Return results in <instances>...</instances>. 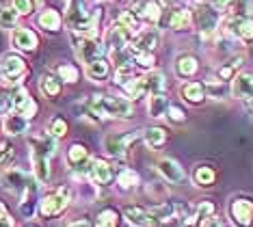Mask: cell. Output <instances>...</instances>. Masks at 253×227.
<instances>
[{
    "mask_svg": "<svg viewBox=\"0 0 253 227\" xmlns=\"http://www.w3.org/2000/svg\"><path fill=\"white\" fill-rule=\"evenodd\" d=\"M87 106L95 119H102V117L128 119L132 115V102L119 95H93Z\"/></svg>",
    "mask_w": 253,
    "mask_h": 227,
    "instance_id": "1",
    "label": "cell"
},
{
    "mask_svg": "<svg viewBox=\"0 0 253 227\" xmlns=\"http://www.w3.org/2000/svg\"><path fill=\"white\" fill-rule=\"evenodd\" d=\"M70 201H72V190L67 186H61V188L52 190L50 195L42 197V201H39V214L45 219H54L65 212Z\"/></svg>",
    "mask_w": 253,
    "mask_h": 227,
    "instance_id": "2",
    "label": "cell"
},
{
    "mask_svg": "<svg viewBox=\"0 0 253 227\" xmlns=\"http://www.w3.org/2000/svg\"><path fill=\"white\" fill-rule=\"evenodd\" d=\"M35 176H31V173L22 171V169L13 167V169H7V171H2V176H0V186H2L4 190H9V193H26V190H35Z\"/></svg>",
    "mask_w": 253,
    "mask_h": 227,
    "instance_id": "3",
    "label": "cell"
},
{
    "mask_svg": "<svg viewBox=\"0 0 253 227\" xmlns=\"http://www.w3.org/2000/svg\"><path fill=\"white\" fill-rule=\"evenodd\" d=\"M72 42H74V50H76L78 59L83 63L95 61L104 56V45L97 42L95 37H87V35H72Z\"/></svg>",
    "mask_w": 253,
    "mask_h": 227,
    "instance_id": "4",
    "label": "cell"
},
{
    "mask_svg": "<svg viewBox=\"0 0 253 227\" xmlns=\"http://www.w3.org/2000/svg\"><path fill=\"white\" fill-rule=\"evenodd\" d=\"M229 219L236 227H253V201L247 197H236L227 208Z\"/></svg>",
    "mask_w": 253,
    "mask_h": 227,
    "instance_id": "5",
    "label": "cell"
},
{
    "mask_svg": "<svg viewBox=\"0 0 253 227\" xmlns=\"http://www.w3.org/2000/svg\"><path fill=\"white\" fill-rule=\"evenodd\" d=\"M9 108H13V113H20L28 119L35 117V113H37L35 100H33V97L28 95V91L22 89V87H15L13 91H9Z\"/></svg>",
    "mask_w": 253,
    "mask_h": 227,
    "instance_id": "6",
    "label": "cell"
},
{
    "mask_svg": "<svg viewBox=\"0 0 253 227\" xmlns=\"http://www.w3.org/2000/svg\"><path fill=\"white\" fill-rule=\"evenodd\" d=\"M134 141V135H126V132H111L104 136V149L111 158H124L128 151L130 143Z\"/></svg>",
    "mask_w": 253,
    "mask_h": 227,
    "instance_id": "7",
    "label": "cell"
},
{
    "mask_svg": "<svg viewBox=\"0 0 253 227\" xmlns=\"http://www.w3.org/2000/svg\"><path fill=\"white\" fill-rule=\"evenodd\" d=\"M156 169H158V173L169 184H182L184 180H186V173H184V169L180 167V162L173 160V158H160Z\"/></svg>",
    "mask_w": 253,
    "mask_h": 227,
    "instance_id": "8",
    "label": "cell"
},
{
    "mask_svg": "<svg viewBox=\"0 0 253 227\" xmlns=\"http://www.w3.org/2000/svg\"><path fill=\"white\" fill-rule=\"evenodd\" d=\"M227 33L234 35V37L243 39V42H253V20L251 17H243L236 15L227 20Z\"/></svg>",
    "mask_w": 253,
    "mask_h": 227,
    "instance_id": "9",
    "label": "cell"
},
{
    "mask_svg": "<svg viewBox=\"0 0 253 227\" xmlns=\"http://www.w3.org/2000/svg\"><path fill=\"white\" fill-rule=\"evenodd\" d=\"M132 13H134L139 20L145 22H158L160 15H163V7L156 0H136L132 4Z\"/></svg>",
    "mask_w": 253,
    "mask_h": 227,
    "instance_id": "10",
    "label": "cell"
},
{
    "mask_svg": "<svg viewBox=\"0 0 253 227\" xmlns=\"http://www.w3.org/2000/svg\"><path fill=\"white\" fill-rule=\"evenodd\" d=\"M24 69H26V63L18 54H4L2 61H0V72L9 80H18L24 74Z\"/></svg>",
    "mask_w": 253,
    "mask_h": 227,
    "instance_id": "11",
    "label": "cell"
},
{
    "mask_svg": "<svg viewBox=\"0 0 253 227\" xmlns=\"http://www.w3.org/2000/svg\"><path fill=\"white\" fill-rule=\"evenodd\" d=\"M28 147H31V156H42V158H50L56 151V138L50 135L43 136H33L28 141Z\"/></svg>",
    "mask_w": 253,
    "mask_h": 227,
    "instance_id": "12",
    "label": "cell"
},
{
    "mask_svg": "<svg viewBox=\"0 0 253 227\" xmlns=\"http://www.w3.org/2000/svg\"><path fill=\"white\" fill-rule=\"evenodd\" d=\"M11 44L22 52H33V50H37L39 39L31 28H15L13 35H11Z\"/></svg>",
    "mask_w": 253,
    "mask_h": 227,
    "instance_id": "13",
    "label": "cell"
},
{
    "mask_svg": "<svg viewBox=\"0 0 253 227\" xmlns=\"http://www.w3.org/2000/svg\"><path fill=\"white\" fill-rule=\"evenodd\" d=\"M124 219L128 221L132 227H154V219L145 208L141 206H128L124 210Z\"/></svg>",
    "mask_w": 253,
    "mask_h": 227,
    "instance_id": "14",
    "label": "cell"
},
{
    "mask_svg": "<svg viewBox=\"0 0 253 227\" xmlns=\"http://www.w3.org/2000/svg\"><path fill=\"white\" fill-rule=\"evenodd\" d=\"M232 93H234V97H238V100L251 102L253 100V76L251 74L236 76L234 85H232Z\"/></svg>",
    "mask_w": 253,
    "mask_h": 227,
    "instance_id": "15",
    "label": "cell"
},
{
    "mask_svg": "<svg viewBox=\"0 0 253 227\" xmlns=\"http://www.w3.org/2000/svg\"><path fill=\"white\" fill-rule=\"evenodd\" d=\"M195 22H197L199 31L204 35H212L214 33V28H216V24H218V15L214 13V9L212 7H199L197 15H195Z\"/></svg>",
    "mask_w": 253,
    "mask_h": 227,
    "instance_id": "16",
    "label": "cell"
},
{
    "mask_svg": "<svg viewBox=\"0 0 253 227\" xmlns=\"http://www.w3.org/2000/svg\"><path fill=\"white\" fill-rule=\"evenodd\" d=\"M39 87H42V93L48 100H56L63 93V80L56 74H43L39 80Z\"/></svg>",
    "mask_w": 253,
    "mask_h": 227,
    "instance_id": "17",
    "label": "cell"
},
{
    "mask_svg": "<svg viewBox=\"0 0 253 227\" xmlns=\"http://www.w3.org/2000/svg\"><path fill=\"white\" fill-rule=\"evenodd\" d=\"M134 44L136 50H145V52H154L160 45V33L149 28V31H139L134 35Z\"/></svg>",
    "mask_w": 253,
    "mask_h": 227,
    "instance_id": "18",
    "label": "cell"
},
{
    "mask_svg": "<svg viewBox=\"0 0 253 227\" xmlns=\"http://www.w3.org/2000/svg\"><path fill=\"white\" fill-rule=\"evenodd\" d=\"M91 176H93V180L100 186H111L115 173H113V167L106 160H93L91 162Z\"/></svg>",
    "mask_w": 253,
    "mask_h": 227,
    "instance_id": "19",
    "label": "cell"
},
{
    "mask_svg": "<svg viewBox=\"0 0 253 227\" xmlns=\"http://www.w3.org/2000/svg\"><path fill=\"white\" fill-rule=\"evenodd\" d=\"M61 13L56 9H45V11H42L39 13V17H37V24H39V28H43L45 33H59L61 31Z\"/></svg>",
    "mask_w": 253,
    "mask_h": 227,
    "instance_id": "20",
    "label": "cell"
},
{
    "mask_svg": "<svg viewBox=\"0 0 253 227\" xmlns=\"http://www.w3.org/2000/svg\"><path fill=\"white\" fill-rule=\"evenodd\" d=\"M91 160V156H89V149L84 147V145H72L70 151H67V162L76 169V171H83L84 167H87V162Z\"/></svg>",
    "mask_w": 253,
    "mask_h": 227,
    "instance_id": "21",
    "label": "cell"
},
{
    "mask_svg": "<svg viewBox=\"0 0 253 227\" xmlns=\"http://www.w3.org/2000/svg\"><path fill=\"white\" fill-rule=\"evenodd\" d=\"M199 69V63L193 54H180L175 61V74L182 76V78H191L195 76V72Z\"/></svg>",
    "mask_w": 253,
    "mask_h": 227,
    "instance_id": "22",
    "label": "cell"
},
{
    "mask_svg": "<svg viewBox=\"0 0 253 227\" xmlns=\"http://www.w3.org/2000/svg\"><path fill=\"white\" fill-rule=\"evenodd\" d=\"M4 130L13 136L24 135L28 130V117H24V115H20V113H9L7 119H4Z\"/></svg>",
    "mask_w": 253,
    "mask_h": 227,
    "instance_id": "23",
    "label": "cell"
},
{
    "mask_svg": "<svg viewBox=\"0 0 253 227\" xmlns=\"http://www.w3.org/2000/svg\"><path fill=\"white\" fill-rule=\"evenodd\" d=\"M143 78H145V89H147L149 95H158V93L165 91L167 80H165V74L163 72H158V69H152V72H147Z\"/></svg>",
    "mask_w": 253,
    "mask_h": 227,
    "instance_id": "24",
    "label": "cell"
},
{
    "mask_svg": "<svg viewBox=\"0 0 253 227\" xmlns=\"http://www.w3.org/2000/svg\"><path fill=\"white\" fill-rule=\"evenodd\" d=\"M180 93H182V97L188 104H201L204 102V97H206V89H204V85L201 83H184Z\"/></svg>",
    "mask_w": 253,
    "mask_h": 227,
    "instance_id": "25",
    "label": "cell"
},
{
    "mask_svg": "<svg viewBox=\"0 0 253 227\" xmlns=\"http://www.w3.org/2000/svg\"><path fill=\"white\" fill-rule=\"evenodd\" d=\"M193 24V13L188 9H175L169 17V28L173 31H188Z\"/></svg>",
    "mask_w": 253,
    "mask_h": 227,
    "instance_id": "26",
    "label": "cell"
},
{
    "mask_svg": "<svg viewBox=\"0 0 253 227\" xmlns=\"http://www.w3.org/2000/svg\"><path fill=\"white\" fill-rule=\"evenodd\" d=\"M171 106V102H169V97L165 95V93H158V95H152L149 97V117H154V119H158V117H165L167 115V110H169Z\"/></svg>",
    "mask_w": 253,
    "mask_h": 227,
    "instance_id": "27",
    "label": "cell"
},
{
    "mask_svg": "<svg viewBox=\"0 0 253 227\" xmlns=\"http://www.w3.org/2000/svg\"><path fill=\"white\" fill-rule=\"evenodd\" d=\"M108 61L102 56V59H95V61H91L89 65H87V76L93 83H102V80H106L108 78Z\"/></svg>",
    "mask_w": 253,
    "mask_h": 227,
    "instance_id": "28",
    "label": "cell"
},
{
    "mask_svg": "<svg viewBox=\"0 0 253 227\" xmlns=\"http://www.w3.org/2000/svg\"><path fill=\"white\" fill-rule=\"evenodd\" d=\"M33 158V176L39 184H45L50 180V158H42V156H31Z\"/></svg>",
    "mask_w": 253,
    "mask_h": 227,
    "instance_id": "29",
    "label": "cell"
},
{
    "mask_svg": "<svg viewBox=\"0 0 253 227\" xmlns=\"http://www.w3.org/2000/svg\"><path fill=\"white\" fill-rule=\"evenodd\" d=\"M214 180H216V173H214V169L212 167H206V165H199L197 169L193 171V182L197 184V186H212L214 184Z\"/></svg>",
    "mask_w": 253,
    "mask_h": 227,
    "instance_id": "30",
    "label": "cell"
},
{
    "mask_svg": "<svg viewBox=\"0 0 253 227\" xmlns=\"http://www.w3.org/2000/svg\"><path fill=\"white\" fill-rule=\"evenodd\" d=\"M143 141H145L147 147L156 149V147H160V145H165L167 132L163 130V128H147V130L143 132Z\"/></svg>",
    "mask_w": 253,
    "mask_h": 227,
    "instance_id": "31",
    "label": "cell"
},
{
    "mask_svg": "<svg viewBox=\"0 0 253 227\" xmlns=\"http://www.w3.org/2000/svg\"><path fill=\"white\" fill-rule=\"evenodd\" d=\"M204 89H206V95L212 97V100H223L229 93V87H227V83H223V80H208V83L204 85Z\"/></svg>",
    "mask_w": 253,
    "mask_h": 227,
    "instance_id": "32",
    "label": "cell"
},
{
    "mask_svg": "<svg viewBox=\"0 0 253 227\" xmlns=\"http://www.w3.org/2000/svg\"><path fill=\"white\" fill-rule=\"evenodd\" d=\"M20 13L13 7H0V28L11 31V28H18Z\"/></svg>",
    "mask_w": 253,
    "mask_h": 227,
    "instance_id": "33",
    "label": "cell"
},
{
    "mask_svg": "<svg viewBox=\"0 0 253 227\" xmlns=\"http://www.w3.org/2000/svg\"><path fill=\"white\" fill-rule=\"evenodd\" d=\"M117 184L122 190H130L139 184V176H136V171H132V169H122L117 176Z\"/></svg>",
    "mask_w": 253,
    "mask_h": 227,
    "instance_id": "34",
    "label": "cell"
},
{
    "mask_svg": "<svg viewBox=\"0 0 253 227\" xmlns=\"http://www.w3.org/2000/svg\"><path fill=\"white\" fill-rule=\"evenodd\" d=\"M124 87H126V91H128V95L134 97V100H139V97H143L147 93V89H145V78H143V76H141V78H136V76H134V78L128 80Z\"/></svg>",
    "mask_w": 253,
    "mask_h": 227,
    "instance_id": "35",
    "label": "cell"
},
{
    "mask_svg": "<svg viewBox=\"0 0 253 227\" xmlns=\"http://www.w3.org/2000/svg\"><path fill=\"white\" fill-rule=\"evenodd\" d=\"M119 223V214L113 208H104L95 219V227H117Z\"/></svg>",
    "mask_w": 253,
    "mask_h": 227,
    "instance_id": "36",
    "label": "cell"
},
{
    "mask_svg": "<svg viewBox=\"0 0 253 227\" xmlns=\"http://www.w3.org/2000/svg\"><path fill=\"white\" fill-rule=\"evenodd\" d=\"M11 7L18 11L20 15H31V13H35V11L42 7V0H13Z\"/></svg>",
    "mask_w": 253,
    "mask_h": 227,
    "instance_id": "37",
    "label": "cell"
},
{
    "mask_svg": "<svg viewBox=\"0 0 253 227\" xmlns=\"http://www.w3.org/2000/svg\"><path fill=\"white\" fill-rule=\"evenodd\" d=\"M132 63L139 67H154V63H156V59H154V52H145V50H132Z\"/></svg>",
    "mask_w": 253,
    "mask_h": 227,
    "instance_id": "38",
    "label": "cell"
},
{
    "mask_svg": "<svg viewBox=\"0 0 253 227\" xmlns=\"http://www.w3.org/2000/svg\"><path fill=\"white\" fill-rule=\"evenodd\" d=\"M59 78L63 80V83H67V85H74V83H78V78H80V72H78V67H74V65H61L59 67Z\"/></svg>",
    "mask_w": 253,
    "mask_h": 227,
    "instance_id": "39",
    "label": "cell"
},
{
    "mask_svg": "<svg viewBox=\"0 0 253 227\" xmlns=\"http://www.w3.org/2000/svg\"><path fill=\"white\" fill-rule=\"evenodd\" d=\"M214 203L212 201H201L197 208H195V217H197V221L199 223H204V221H208V219H212L214 217Z\"/></svg>",
    "mask_w": 253,
    "mask_h": 227,
    "instance_id": "40",
    "label": "cell"
},
{
    "mask_svg": "<svg viewBox=\"0 0 253 227\" xmlns=\"http://www.w3.org/2000/svg\"><path fill=\"white\" fill-rule=\"evenodd\" d=\"M15 158V147L11 141H0V167L11 165V160Z\"/></svg>",
    "mask_w": 253,
    "mask_h": 227,
    "instance_id": "41",
    "label": "cell"
},
{
    "mask_svg": "<svg viewBox=\"0 0 253 227\" xmlns=\"http://www.w3.org/2000/svg\"><path fill=\"white\" fill-rule=\"evenodd\" d=\"M65 135H67V121L61 119V117H54L52 121H50V136L61 138Z\"/></svg>",
    "mask_w": 253,
    "mask_h": 227,
    "instance_id": "42",
    "label": "cell"
},
{
    "mask_svg": "<svg viewBox=\"0 0 253 227\" xmlns=\"http://www.w3.org/2000/svg\"><path fill=\"white\" fill-rule=\"evenodd\" d=\"M167 117H169V121H173V124H184V121H186V115H184V110L173 106V104H171L169 110H167Z\"/></svg>",
    "mask_w": 253,
    "mask_h": 227,
    "instance_id": "43",
    "label": "cell"
},
{
    "mask_svg": "<svg viewBox=\"0 0 253 227\" xmlns=\"http://www.w3.org/2000/svg\"><path fill=\"white\" fill-rule=\"evenodd\" d=\"M251 9H253V0H238V11L243 17H249Z\"/></svg>",
    "mask_w": 253,
    "mask_h": 227,
    "instance_id": "44",
    "label": "cell"
},
{
    "mask_svg": "<svg viewBox=\"0 0 253 227\" xmlns=\"http://www.w3.org/2000/svg\"><path fill=\"white\" fill-rule=\"evenodd\" d=\"M229 2H232V0H210V7L214 11H223L229 7Z\"/></svg>",
    "mask_w": 253,
    "mask_h": 227,
    "instance_id": "45",
    "label": "cell"
},
{
    "mask_svg": "<svg viewBox=\"0 0 253 227\" xmlns=\"http://www.w3.org/2000/svg\"><path fill=\"white\" fill-rule=\"evenodd\" d=\"M0 227H15V223H13V219L9 217V212H4L2 217H0Z\"/></svg>",
    "mask_w": 253,
    "mask_h": 227,
    "instance_id": "46",
    "label": "cell"
},
{
    "mask_svg": "<svg viewBox=\"0 0 253 227\" xmlns=\"http://www.w3.org/2000/svg\"><path fill=\"white\" fill-rule=\"evenodd\" d=\"M201 227H223V225H221V221H218L216 217H212V219H208V221H204V223H201Z\"/></svg>",
    "mask_w": 253,
    "mask_h": 227,
    "instance_id": "47",
    "label": "cell"
},
{
    "mask_svg": "<svg viewBox=\"0 0 253 227\" xmlns=\"http://www.w3.org/2000/svg\"><path fill=\"white\" fill-rule=\"evenodd\" d=\"M67 227H91V223H89L87 219H78V221H72Z\"/></svg>",
    "mask_w": 253,
    "mask_h": 227,
    "instance_id": "48",
    "label": "cell"
},
{
    "mask_svg": "<svg viewBox=\"0 0 253 227\" xmlns=\"http://www.w3.org/2000/svg\"><path fill=\"white\" fill-rule=\"evenodd\" d=\"M28 227H35V225H28Z\"/></svg>",
    "mask_w": 253,
    "mask_h": 227,
    "instance_id": "49",
    "label": "cell"
}]
</instances>
